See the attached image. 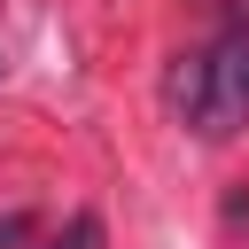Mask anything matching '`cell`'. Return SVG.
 Wrapping results in <instances>:
<instances>
[{"label": "cell", "mask_w": 249, "mask_h": 249, "mask_svg": "<svg viewBox=\"0 0 249 249\" xmlns=\"http://www.w3.org/2000/svg\"><path fill=\"white\" fill-rule=\"evenodd\" d=\"M163 93H171V117H179V124H195L202 140L241 132V124H249V16H233L210 47L179 54Z\"/></svg>", "instance_id": "cell-1"}, {"label": "cell", "mask_w": 249, "mask_h": 249, "mask_svg": "<svg viewBox=\"0 0 249 249\" xmlns=\"http://www.w3.org/2000/svg\"><path fill=\"white\" fill-rule=\"evenodd\" d=\"M47 249H101V218H93V210H78V218H70Z\"/></svg>", "instance_id": "cell-2"}, {"label": "cell", "mask_w": 249, "mask_h": 249, "mask_svg": "<svg viewBox=\"0 0 249 249\" xmlns=\"http://www.w3.org/2000/svg\"><path fill=\"white\" fill-rule=\"evenodd\" d=\"M16 233H23V218H0V241H16Z\"/></svg>", "instance_id": "cell-3"}]
</instances>
